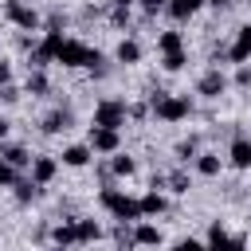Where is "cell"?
I'll use <instances>...</instances> for the list:
<instances>
[{
  "label": "cell",
  "instance_id": "9",
  "mask_svg": "<svg viewBox=\"0 0 251 251\" xmlns=\"http://www.w3.org/2000/svg\"><path fill=\"white\" fill-rule=\"evenodd\" d=\"M55 169H59L55 157H35V165H31V180H35V184H47V180L55 176Z\"/></svg>",
  "mask_w": 251,
  "mask_h": 251
},
{
  "label": "cell",
  "instance_id": "28",
  "mask_svg": "<svg viewBox=\"0 0 251 251\" xmlns=\"http://www.w3.org/2000/svg\"><path fill=\"white\" fill-rule=\"evenodd\" d=\"M169 184H173V192H188V180H184V173H173V180H169Z\"/></svg>",
  "mask_w": 251,
  "mask_h": 251
},
{
  "label": "cell",
  "instance_id": "15",
  "mask_svg": "<svg viewBox=\"0 0 251 251\" xmlns=\"http://www.w3.org/2000/svg\"><path fill=\"white\" fill-rule=\"evenodd\" d=\"M165 212V196L161 192H145L141 196V216H161Z\"/></svg>",
  "mask_w": 251,
  "mask_h": 251
},
{
  "label": "cell",
  "instance_id": "20",
  "mask_svg": "<svg viewBox=\"0 0 251 251\" xmlns=\"http://www.w3.org/2000/svg\"><path fill=\"white\" fill-rule=\"evenodd\" d=\"M35 188H39L35 180H16V200H20V204H27V200H35Z\"/></svg>",
  "mask_w": 251,
  "mask_h": 251
},
{
  "label": "cell",
  "instance_id": "26",
  "mask_svg": "<svg viewBox=\"0 0 251 251\" xmlns=\"http://www.w3.org/2000/svg\"><path fill=\"white\" fill-rule=\"evenodd\" d=\"M0 184H16V169H12L4 157H0Z\"/></svg>",
  "mask_w": 251,
  "mask_h": 251
},
{
  "label": "cell",
  "instance_id": "22",
  "mask_svg": "<svg viewBox=\"0 0 251 251\" xmlns=\"http://www.w3.org/2000/svg\"><path fill=\"white\" fill-rule=\"evenodd\" d=\"M43 129H47V133H59V129H67V114H47Z\"/></svg>",
  "mask_w": 251,
  "mask_h": 251
},
{
  "label": "cell",
  "instance_id": "12",
  "mask_svg": "<svg viewBox=\"0 0 251 251\" xmlns=\"http://www.w3.org/2000/svg\"><path fill=\"white\" fill-rule=\"evenodd\" d=\"M90 153H94L90 145H67V149H63V165H75V169H78V165L90 161Z\"/></svg>",
  "mask_w": 251,
  "mask_h": 251
},
{
  "label": "cell",
  "instance_id": "27",
  "mask_svg": "<svg viewBox=\"0 0 251 251\" xmlns=\"http://www.w3.org/2000/svg\"><path fill=\"white\" fill-rule=\"evenodd\" d=\"M27 90H31V94H43V90H47V78H43V75H31V78H27Z\"/></svg>",
  "mask_w": 251,
  "mask_h": 251
},
{
  "label": "cell",
  "instance_id": "25",
  "mask_svg": "<svg viewBox=\"0 0 251 251\" xmlns=\"http://www.w3.org/2000/svg\"><path fill=\"white\" fill-rule=\"evenodd\" d=\"M114 173L118 176H129L133 173V157H114Z\"/></svg>",
  "mask_w": 251,
  "mask_h": 251
},
{
  "label": "cell",
  "instance_id": "30",
  "mask_svg": "<svg viewBox=\"0 0 251 251\" xmlns=\"http://www.w3.org/2000/svg\"><path fill=\"white\" fill-rule=\"evenodd\" d=\"M4 82H8V67L0 63V90H4Z\"/></svg>",
  "mask_w": 251,
  "mask_h": 251
},
{
  "label": "cell",
  "instance_id": "18",
  "mask_svg": "<svg viewBox=\"0 0 251 251\" xmlns=\"http://www.w3.org/2000/svg\"><path fill=\"white\" fill-rule=\"evenodd\" d=\"M196 173H200V176H216V173H220V157H216V153H200Z\"/></svg>",
  "mask_w": 251,
  "mask_h": 251
},
{
  "label": "cell",
  "instance_id": "23",
  "mask_svg": "<svg viewBox=\"0 0 251 251\" xmlns=\"http://www.w3.org/2000/svg\"><path fill=\"white\" fill-rule=\"evenodd\" d=\"M55 243H78V235H75V224H63V227H55Z\"/></svg>",
  "mask_w": 251,
  "mask_h": 251
},
{
  "label": "cell",
  "instance_id": "19",
  "mask_svg": "<svg viewBox=\"0 0 251 251\" xmlns=\"http://www.w3.org/2000/svg\"><path fill=\"white\" fill-rule=\"evenodd\" d=\"M0 157H4L12 169H24V165H27V153H24L20 145H8V149H0Z\"/></svg>",
  "mask_w": 251,
  "mask_h": 251
},
{
  "label": "cell",
  "instance_id": "4",
  "mask_svg": "<svg viewBox=\"0 0 251 251\" xmlns=\"http://www.w3.org/2000/svg\"><path fill=\"white\" fill-rule=\"evenodd\" d=\"M94 126H110V129H122L126 126V102L118 98H106L94 106Z\"/></svg>",
  "mask_w": 251,
  "mask_h": 251
},
{
  "label": "cell",
  "instance_id": "13",
  "mask_svg": "<svg viewBox=\"0 0 251 251\" xmlns=\"http://www.w3.org/2000/svg\"><path fill=\"white\" fill-rule=\"evenodd\" d=\"M165 235H161V227H153V224H137V231H133V243H141V247H153V243H161Z\"/></svg>",
  "mask_w": 251,
  "mask_h": 251
},
{
  "label": "cell",
  "instance_id": "31",
  "mask_svg": "<svg viewBox=\"0 0 251 251\" xmlns=\"http://www.w3.org/2000/svg\"><path fill=\"white\" fill-rule=\"evenodd\" d=\"M208 4H212V8H227L231 0H208Z\"/></svg>",
  "mask_w": 251,
  "mask_h": 251
},
{
  "label": "cell",
  "instance_id": "16",
  "mask_svg": "<svg viewBox=\"0 0 251 251\" xmlns=\"http://www.w3.org/2000/svg\"><path fill=\"white\" fill-rule=\"evenodd\" d=\"M75 235H78V243H90V239L102 235V227H98L94 220H78V224H75Z\"/></svg>",
  "mask_w": 251,
  "mask_h": 251
},
{
  "label": "cell",
  "instance_id": "32",
  "mask_svg": "<svg viewBox=\"0 0 251 251\" xmlns=\"http://www.w3.org/2000/svg\"><path fill=\"white\" fill-rule=\"evenodd\" d=\"M114 4H118V8H129V4H133V0H114Z\"/></svg>",
  "mask_w": 251,
  "mask_h": 251
},
{
  "label": "cell",
  "instance_id": "29",
  "mask_svg": "<svg viewBox=\"0 0 251 251\" xmlns=\"http://www.w3.org/2000/svg\"><path fill=\"white\" fill-rule=\"evenodd\" d=\"M141 8L153 16V12H161V8H165V0H141Z\"/></svg>",
  "mask_w": 251,
  "mask_h": 251
},
{
  "label": "cell",
  "instance_id": "8",
  "mask_svg": "<svg viewBox=\"0 0 251 251\" xmlns=\"http://www.w3.org/2000/svg\"><path fill=\"white\" fill-rule=\"evenodd\" d=\"M227 157H231L235 169H251V137H235L231 149H227Z\"/></svg>",
  "mask_w": 251,
  "mask_h": 251
},
{
  "label": "cell",
  "instance_id": "21",
  "mask_svg": "<svg viewBox=\"0 0 251 251\" xmlns=\"http://www.w3.org/2000/svg\"><path fill=\"white\" fill-rule=\"evenodd\" d=\"M157 47H161V55H169V51H180V35H176V31H165V35L157 39Z\"/></svg>",
  "mask_w": 251,
  "mask_h": 251
},
{
  "label": "cell",
  "instance_id": "5",
  "mask_svg": "<svg viewBox=\"0 0 251 251\" xmlns=\"http://www.w3.org/2000/svg\"><path fill=\"white\" fill-rule=\"evenodd\" d=\"M4 12H8V20H12L16 27H27V31H31V27L39 24V16H35V8H27L24 0H8V8H4Z\"/></svg>",
  "mask_w": 251,
  "mask_h": 251
},
{
  "label": "cell",
  "instance_id": "10",
  "mask_svg": "<svg viewBox=\"0 0 251 251\" xmlns=\"http://www.w3.org/2000/svg\"><path fill=\"white\" fill-rule=\"evenodd\" d=\"M200 4H204V0H169L165 8H169V16H173V20H188V16H196V12H200Z\"/></svg>",
  "mask_w": 251,
  "mask_h": 251
},
{
  "label": "cell",
  "instance_id": "17",
  "mask_svg": "<svg viewBox=\"0 0 251 251\" xmlns=\"http://www.w3.org/2000/svg\"><path fill=\"white\" fill-rule=\"evenodd\" d=\"M137 59H141V47L133 39H122L118 43V63H137Z\"/></svg>",
  "mask_w": 251,
  "mask_h": 251
},
{
  "label": "cell",
  "instance_id": "14",
  "mask_svg": "<svg viewBox=\"0 0 251 251\" xmlns=\"http://www.w3.org/2000/svg\"><path fill=\"white\" fill-rule=\"evenodd\" d=\"M208 243H212V247H243V239H239V235H227L220 224H212V231H208Z\"/></svg>",
  "mask_w": 251,
  "mask_h": 251
},
{
  "label": "cell",
  "instance_id": "33",
  "mask_svg": "<svg viewBox=\"0 0 251 251\" xmlns=\"http://www.w3.org/2000/svg\"><path fill=\"white\" fill-rule=\"evenodd\" d=\"M4 133H8V122H4V118H0V137H4Z\"/></svg>",
  "mask_w": 251,
  "mask_h": 251
},
{
  "label": "cell",
  "instance_id": "1",
  "mask_svg": "<svg viewBox=\"0 0 251 251\" xmlns=\"http://www.w3.org/2000/svg\"><path fill=\"white\" fill-rule=\"evenodd\" d=\"M55 63H63V67H98L102 55L90 51L86 43H78V39H63L59 51H55Z\"/></svg>",
  "mask_w": 251,
  "mask_h": 251
},
{
  "label": "cell",
  "instance_id": "3",
  "mask_svg": "<svg viewBox=\"0 0 251 251\" xmlns=\"http://www.w3.org/2000/svg\"><path fill=\"white\" fill-rule=\"evenodd\" d=\"M188 110H192L188 98H173V94H157L153 98V114L165 118V122H180V118H188Z\"/></svg>",
  "mask_w": 251,
  "mask_h": 251
},
{
  "label": "cell",
  "instance_id": "24",
  "mask_svg": "<svg viewBox=\"0 0 251 251\" xmlns=\"http://www.w3.org/2000/svg\"><path fill=\"white\" fill-rule=\"evenodd\" d=\"M184 63H188V59H184V51H169V55H165V71H180Z\"/></svg>",
  "mask_w": 251,
  "mask_h": 251
},
{
  "label": "cell",
  "instance_id": "6",
  "mask_svg": "<svg viewBox=\"0 0 251 251\" xmlns=\"http://www.w3.org/2000/svg\"><path fill=\"white\" fill-rule=\"evenodd\" d=\"M90 149H94V153H118V129L94 126V129H90Z\"/></svg>",
  "mask_w": 251,
  "mask_h": 251
},
{
  "label": "cell",
  "instance_id": "11",
  "mask_svg": "<svg viewBox=\"0 0 251 251\" xmlns=\"http://www.w3.org/2000/svg\"><path fill=\"white\" fill-rule=\"evenodd\" d=\"M224 86H227V78H224L220 71H208V75L200 78V94H208V98H216V94H224Z\"/></svg>",
  "mask_w": 251,
  "mask_h": 251
},
{
  "label": "cell",
  "instance_id": "2",
  "mask_svg": "<svg viewBox=\"0 0 251 251\" xmlns=\"http://www.w3.org/2000/svg\"><path fill=\"white\" fill-rule=\"evenodd\" d=\"M102 208L106 212H114V220H145L141 216V200H133V196H126V192H118V188H102Z\"/></svg>",
  "mask_w": 251,
  "mask_h": 251
},
{
  "label": "cell",
  "instance_id": "7",
  "mask_svg": "<svg viewBox=\"0 0 251 251\" xmlns=\"http://www.w3.org/2000/svg\"><path fill=\"white\" fill-rule=\"evenodd\" d=\"M227 59H231V63H247V59H251V24H247V27H239V35H235V43H231Z\"/></svg>",
  "mask_w": 251,
  "mask_h": 251
}]
</instances>
